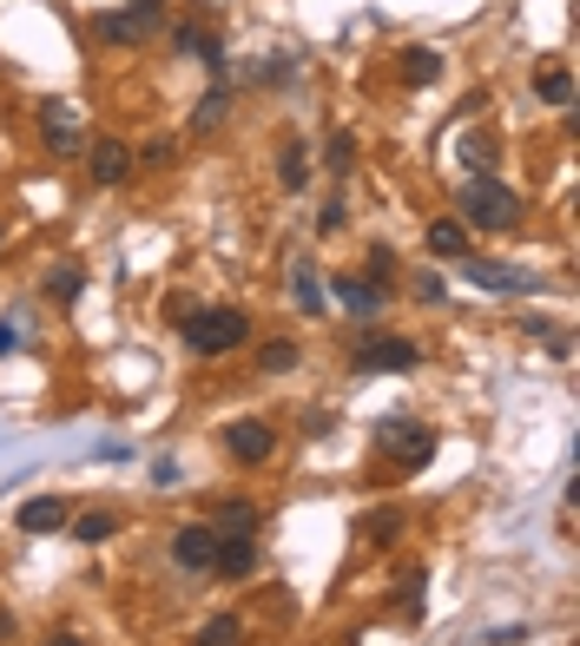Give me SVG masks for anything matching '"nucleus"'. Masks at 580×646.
<instances>
[{
	"instance_id": "1a4fd4ad",
	"label": "nucleus",
	"mask_w": 580,
	"mask_h": 646,
	"mask_svg": "<svg viewBox=\"0 0 580 646\" xmlns=\"http://www.w3.org/2000/svg\"><path fill=\"white\" fill-rule=\"evenodd\" d=\"M87 172H93V185H126V179H132V145L93 139V145H87Z\"/></svg>"
},
{
	"instance_id": "a878e982",
	"label": "nucleus",
	"mask_w": 580,
	"mask_h": 646,
	"mask_svg": "<svg viewBox=\"0 0 580 646\" xmlns=\"http://www.w3.org/2000/svg\"><path fill=\"white\" fill-rule=\"evenodd\" d=\"M224 113H231V93H224V87H211V93L198 100V113H192V132H211Z\"/></svg>"
},
{
	"instance_id": "9d476101",
	"label": "nucleus",
	"mask_w": 580,
	"mask_h": 646,
	"mask_svg": "<svg viewBox=\"0 0 580 646\" xmlns=\"http://www.w3.org/2000/svg\"><path fill=\"white\" fill-rule=\"evenodd\" d=\"M211 547H218V534H211L205 521H192V528L172 534V560H179L185 574H205V568H211Z\"/></svg>"
},
{
	"instance_id": "393cba45",
	"label": "nucleus",
	"mask_w": 580,
	"mask_h": 646,
	"mask_svg": "<svg viewBox=\"0 0 580 646\" xmlns=\"http://www.w3.org/2000/svg\"><path fill=\"white\" fill-rule=\"evenodd\" d=\"M73 534L87 541V547H100V541H113V534H119V521H113L106 508H93V515H79V521H73Z\"/></svg>"
},
{
	"instance_id": "2eb2a0df",
	"label": "nucleus",
	"mask_w": 580,
	"mask_h": 646,
	"mask_svg": "<svg viewBox=\"0 0 580 646\" xmlns=\"http://www.w3.org/2000/svg\"><path fill=\"white\" fill-rule=\"evenodd\" d=\"M211 534H258V508L252 502H211Z\"/></svg>"
},
{
	"instance_id": "5701e85b",
	"label": "nucleus",
	"mask_w": 580,
	"mask_h": 646,
	"mask_svg": "<svg viewBox=\"0 0 580 646\" xmlns=\"http://www.w3.org/2000/svg\"><path fill=\"white\" fill-rule=\"evenodd\" d=\"M534 93H541L547 106H567V100H573V73H567V66H547V73L534 79Z\"/></svg>"
},
{
	"instance_id": "f704fd0d",
	"label": "nucleus",
	"mask_w": 580,
	"mask_h": 646,
	"mask_svg": "<svg viewBox=\"0 0 580 646\" xmlns=\"http://www.w3.org/2000/svg\"><path fill=\"white\" fill-rule=\"evenodd\" d=\"M14 344H21V337H14V331H0V357H8V350H14Z\"/></svg>"
},
{
	"instance_id": "ddd939ff",
	"label": "nucleus",
	"mask_w": 580,
	"mask_h": 646,
	"mask_svg": "<svg viewBox=\"0 0 580 646\" xmlns=\"http://www.w3.org/2000/svg\"><path fill=\"white\" fill-rule=\"evenodd\" d=\"M337 303L370 323V316L383 310V284H370V277H337Z\"/></svg>"
},
{
	"instance_id": "c756f323",
	"label": "nucleus",
	"mask_w": 580,
	"mask_h": 646,
	"mask_svg": "<svg viewBox=\"0 0 580 646\" xmlns=\"http://www.w3.org/2000/svg\"><path fill=\"white\" fill-rule=\"evenodd\" d=\"M317 231H344V205H337V198H330V205L317 211Z\"/></svg>"
},
{
	"instance_id": "b1692460",
	"label": "nucleus",
	"mask_w": 580,
	"mask_h": 646,
	"mask_svg": "<svg viewBox=\"0 0 580 646\" xmlns=\"http://www.w3.org/2000/svg\"><path fill=\"white\" fill-rule=\"evenodd\" d=\"M291 290H297V310H323V284H317V271L310 264H291Z\"/></svg>"
},
{
	"instance_id": "412c9836",
	"label": "nucleus",
	"mask_w": 580,
	"mask_h": 646,
	"mask_svg": "<svg viewBox=\"0 0 580 646\" xmlns=\"http://www.w3.org/2000/svg\"><path fill=\"white\" fill-rule=\"evenodd\" d=\"M192 646H244V620L237 613H218V620H205L198 626V639Z\"/></svg>"
},
{
	"instance_id": "bb28decb",
	"label": "nucleus",
	"mask_w": 580,
	"mask_h": 646,
	"mask_svg": "<svg viewBox=\"0 0 580 646\" xmlns=\"http://www.w3.org/2000/svg\"><path fill=\"white\" fill-rule=\"evenodd\" d=\"M323 166L337 172V179H344V172H357V139H350V132H330V152H323Z\"/></svg>"
},
{
	"instance_id": "4be33fe9",
	"label": "nucleus",
	"mask_w": 580,
	"mask_h": 646,
	"mask_svg": "<svg viewBox=\"0 0 580 646\" xmlns=\"http://www.w3.org/2000/svg\"><path fill=\"white\" fill-rule=\"evenodd\" d=\"M297 363H304V350H297L291 337H278V344L258 350V370H265V376H284V370H297Z\"/></svg>"
},
{
	"instance_id": "4468645a",
	"label": "nucleus",
	"mask_w": 580,
	"mask_h": 646,
	"mask_svg": "<svg viewBox=\"0 0 580 646\" xmlns=\"http://www.w3.org/2000/svg\"><path fill=\"white\" fill-rule=\"evenodd\" d=\"M402 87H436V79H442V53L436 47H402Z\"/></svg>"
},
{
	"instance_id": "39448f33",
	"label": "nucleus",
	"mask_w": 580,
	"mask_h": 646,
	"mask_svg": "<svg viewBox=\"0 0 580 646\" xmlns=\"http://www.w3.org/2000/svg\"><path fill=\"white\" fill-rule=\"evenodd\" d=\"M224 449H231V462L258 468V462H271V455H278V429H271V423H258V416H237V423L224 429Z\"/></svg>"
},
{
	"instance_id": "20e7f679",
	"label": "nucleus",
	"mask_w": 580,
	"mask_h": 646,
	"mask_svg": "<svg viewBox=\"0 0 580 646\" xmlns=\"http://www.w3.org/2000/svg\"><path fill=\"white\" fill-rule=\"evenodd\" d=\"M462 277L475 284V290H494V297H528L541 277H528V271H515V264H502V258H462Z\"/></svg>"
},
{
	"instance_id": "dca6fc26",
	"label": "nucleus",
	"mask_w": 580,
	"mask_h": 646,
	"mask_svg": "<svg viewBox=\"0 0 580 646\" xmlns=\"http://www.w3.org/2000/svg\"><path fill=\"white\" fill-rule=\"evenodd\" d=\"M172 47H179V53H192L198 66H211V73H224V47H218L211 34H198V27H179V34H172Z\"/></svg>"
},
{
	"instance_id": "72a5a7b5",
	"label": "nucleus",
	"mask_w": 580,
	"mask_h": 646,
	"mask_svg": "<svg viewBox=\"0 0 580 646\" xmlns=\"http://www.w3.org/2000/svg\"><path fill=\"white\" fill-rule=\"evenodd\" d=\"M14 639V613H0V646H8Z\"/></svg>"
},
{
	"instance_id": "0eeeda50",
	"label": "nucleus",
	"mask_w": 580,
	"mask_h": 646,
	"mask_svg": "<svg viewBox=\"0 0 580 646\" xmlns=\"http://www.w3.org/2000/svg\"><path fill=\"white\" fill-rule=\"evenodd\" d=\"M40 139H47L53 152H79V145H87V132H79V106L47 100V106H40Z\"/></svg>"
},
{
	"instance_id": "c9c22d12",
	"label": "nucleus",
	"mask_w": 580,
	"mask_h": 646,
	"mask_svg": "<svg viewBox=\"0 0 580 646\" xmlns=\"http://www.w3.org/2000/svg\"><path fill=\"white\" fill-rule=\"evenodd\" d=\"M126 8H145V0H126Z\"/></svg>"
},
{
	"instance_id": "f3484780",
	"label": "nucleus",
	"mask_w": 580,
	"mask_h": 646,
	"mask_svg": "<svg viewBox=\"0 0 580 646\" xmlns=\"http://www.w3.org/2000/svg\"><path fill=\"white\" fill-rule=\"evenodd\" d=\"M278 179H284V192H304V185H310V152H304V139H284V152H278Z\"/></svg>"
},
{
	"instance_id": "a211bd4d",
	"label": "nucleus",
	"mask_w": 580,
	"mask_h": 646,
	"mask_svg": "<svg viewBox=\"0 0 580 646\" xmlns=\"http://www.w3.org/2000/svg\"><path fill=\"white\" fill-rule=\"evenodd\" d=\"M429 251H436V258H468V224H462V218L429 224Z\"/></svg>"
},
{
	"instance_id": "aec40b11",
	"label": "nucleus",
	"mask_w": 580,
	"mask_h": 646,
	"mask_svg": "<svg viewBox=\"0 0 580 646\" xmlns=\"http://www.w3.org/2000/svg\"><path fill=\"white\" fill-rule=\"evenodd\" d=\"M357 534H363L370 547H389V541L402 534V515H396V508H376V515H363V521H357Z\"/></svg>"
},
{
	"instance_id": "f03ea898",
	"label": "nucleus",
	"mask_w": 580,
	"mask_h": 646,
	"mask_svg": "<svg viewBox=\"0 0 580 646\" xmlns=\"http://www.w3.org/2000/svg\"><path fill=\"white\" fill-rule=\"evenodd\" d=\"M179 331H185V350H192V357H231L244 337H252V316L231 310V303H218V310H192Z\"/></svg>"
},
{
	"instance_id": "423d86ee",
	"label": "nucleus",
	"mask_w": 580,
	"mask_h": 646,
	"mask_svg": "<svg viewBox=\"0 0 580 646\" xmlns=\"http://www.w3.org/2000/svg\"><path fill=\"white\" fill-rule=\"evenodd\" d=\"M93 34L113 40V47H145V40L158 34V14H152V8H113V14L93 21Z\"/></svg>"
},
{
	"instance_id": "c85d7f7f",
	"label": "nucleus",
	"mask_w": 580,
	"mask_h": 646,
	"mask_svg": "<svg viewBox=\"0 0 580 646\" xmlns=\"http://www.w3.org/2000/svg\"><path fill=\"white\" fill-rule=\"evenodd\" d=\"M172 152H179L172 139H152V145H139V152H132V166H172Z\"/></svg>"
},
{
	"instance_id": "f257e3e1",
	"label": "nucleus",
	"mask_w": 580,
	"mask_h": 646,
	"mask_svg": "<svg viewBox=\"0 0 580 646\" xmlns=\"http://www.w3.org/2000/svg\"><path fill=\"white\" fill-rule=\"evenodd\" d=\"M462 224H475V231H515L521 224V192L502 185L494 172H475L462 185Z\"/></svg>"
},
{
	"instance_id": "9b49d317",
	"label": "nucleus",
	"mask_w": 580,
	"mask_h": 646,
	"mask_svg": "<svg viewBox=\"0 0 580 646\" xmlns=\"http://www.w3.org/2000/svg\"><path fill=\"white\" fill-rule=\"evenodd\" d=\"M423 363V350L416 344H402V337H383V344H363L357 350V370L370 376V370H416Z\"/></svg>"
},
{
	"instance_id": "7c9ffc66",
	"label": "nucleus",
	"mask_w": 580,
	"mask_h": 646,
	"mask_svg": "<svg viewBox=\"0 0 580 646\" xmlns=\"http://www.w3.org/2000/svg\"><path fill=\"white\" fill-rule=\"evenodd\" d=\"M370 271H376V284H383V277L396 271V258H389V245H376V251H370Z\"/></svg>"
},
{
	"instance_id": "f8f14e48",
	"label": "nucleus",
	"mask_w": 580,
	"mask_h": 646,
	"mask_svg": "<svg viewBox=\"0 0 580 646\" xmlns=\"http://www.w3.org/2000/svg\"><path fill=\"white\" fill-rule=\"evenodd\" d=\"M73 515H66V502L60 495H34V502H21V515H14V528L21 534H60Z\"/></svg>"
},
{
	"instance_id": "6e6552de",
	"label": "nucleus",
	"mask_w": 580,
	"mask_h": 646,
	"mask_svg": "<svg viewBox=\"0 0 580 646\" xmlns=\"http://www.w3.org/2000/svg\"><path fill=\"white\" fill-rule=\"evenodd\" d=\"M252 568H258V534H218V547H211V574L244 581Z\"/></svg>"
},
{
	"instance_id": "2f4dec72",
	"label": "nucleus",
	"mask_w": 580,
	"mask_h": 646,
	"mask_svg": "<svg viewBox=\"0 0 580 646\" xmlns=\"http://www.w3.org/2000/svg\"><path fill=\"white\" fill-rule=\"evenodd\" d=\"M416 297H423V303H436V297H442V277H436V271H423V277H416Z\"/></svg>"
},
{
	"instance_id": "7ed1b4c3",
	"label": "nucleus",
	"mask_w": 580,
	"mask_h": 646,
	"mask_svg": "<svg viewBox=\"0 0 580 646\" xmlns=\"http://www.w3.org/2000/svg\"><path fill=\"white\" fill-rule=\"evenodd\" d=\"M376 449H383L396 468H423V462L436 455V429L416 423V416H389V423H376Z\"/></svg>"
},
{
	"instance_id": "cd10ccee",
	"label": "nucleus",
	"mask_w": 580,
	"mask_h": 646,
	"mask_svg": "<svg viewBox=\"0 0 580 646\" xmlns=\"http://www.w3.org/2000/svg\"><path fill=\"white\" fill-rule=\"evenodd\" d=\"M462 158H468L475 172H488V166H494V139H481V132H462Z\"/></svg>"
},
{
	"instance_id": "6ab92c4d",
	"label": "nucleus",
	"mask_w": 580,
	"mask_h": 646,
	"mask_svg": "<svg viewBox=\"0 0 580 646\" xmlns=\"http://www.w3.org/2000/svg\"><path fill=\"white\" fill-rule=\"evenodd\" d=\"M79 290H87V271H79V264H73V258H66V264H53V271H47V297H53V303H73V297H79Z\"/></svg>"
},
{
	"instance_id": "473e14b6",
	"label": "nucleus",
	"mask_w": 580,
	"mask_h": 646,
	"mask_svg": "<svg viewBox=\"0 0 580 646\" xmlns=\"http://www.w3.org/2000/svg\"><path fill=\"white\" fill-rule=\"evenodd\" d=\"M47 646H87V639H79V633H53Z\"/></svg>"
}]
</instances>
